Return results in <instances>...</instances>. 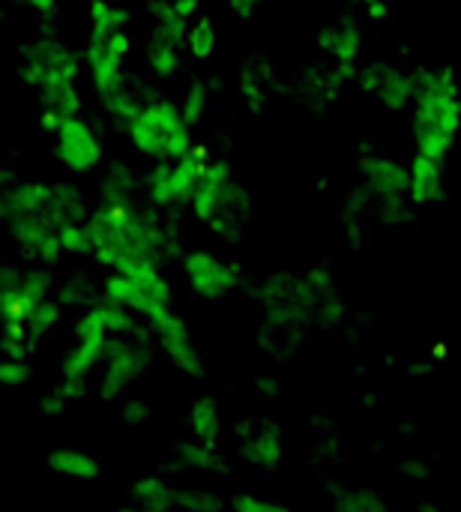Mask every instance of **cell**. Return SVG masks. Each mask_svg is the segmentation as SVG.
<instances>
[{
	"instance_id": "cell-1",
	"label": "cell",
	"mask_w": 461,
	"mask_h": 512,
	"mask_svg": "<svg viewBox=\"0 0 461 512\" xmlns=\"http://www.w3.org/2000/svg\"><path fill=\"white\" fill-rule=\"evenodd\" d=\"M90 234V255L117 270L135 273L144 267H159V237L144 216L132 210L129 201L102 198V204L84 219Z\"/></svg>"
},
{
	"instance_id": "cell-2",
	"label": "cell",
	"mask_w": 461,
	"mask_h": 512,
	"mask_svg": "<svg viewBox=\"0 0 461 512\" xmlns=\"http://www.w3.org/2000/svg\"><path fill=\"white\" fill-rule=\"evenodd\" d=\"M414 135L417 153L432 159H447L461 132V96L450 75H429L414 93Z\"/></svg>"
},
{
	"instance_id": "cell-3",
	"label": "cell",
	"mask_w": 461,
	"mask_h": 512,
	"mask_svg": "<svg viewBox=\"0 0 461 512\" xmlns=\"http://www.w3.org/2000/svg\"><path fill=\"white\" fill-rule=\"evenodd\" d=\"M126 135L141 156L156 162L183 159L195 147L189 135V120L183 117V108L174 105L171 99L144 102L126 123Z\"/></svg>"
},
{
	"instance_id": "cell-4",
	"label": "cell",
	"mask_w": 461,
	"mask_h": 512,
	"mask_svg": "<svg viewBox=\"0 0 461 512\" xmlns=\"http://www.w3.org/2000/svg\"><path fill=\"white\" fill-rule=\"evenodd\" d=\"M192 213L210 225L213 231L231 237V228L243 222L246 213V192L234 180L231 168L225 162H207L198 180V189L192 195Z\"/></svg>"
},
{
	"instance_id": "cell-5",
	"label": "cell",
	"mask_w": 461,
	"mask_h": 512,
	"mask_svg": "<svg viewBox=\"0 0 461 512\" xmlns=\"http://www.w3.org/2000/svg\"><path fill=\"white\" fill-rule=\"evenodd\" d=\"M132 51V39L123 30L114 33H102V30H90L87 48H84V60L90 69V81L93 90L99 93V99L105 102L111 93H117L123 87V63Z\"/></svg>"
},
{
	"instance_id": "cell-6",
	"label": "cell",
	"mask_w": 461,
	"mask_h": 512,
	"mask_svg": "<svg viewBox=\"0 0 461 512\" xmlns=\"http://www.w3.org/2000/svg\"><path fill=\"white\" fill-rule=\"evenodd\" d=\"M204 165H207V150L204 147H192V153L183 156V159L159 162V168H153L150 177H147L150 201L159 204V207L189 204L195 189H198Z\"/></svg>"
},
{
	"instance_id": "cell-7",
	"label": "cell",
	"mask_w": 461,
	"mask_h": 512,
	"mask_svg": "<svg viewBox=\"0 0 461 512\" xmlns=\"http://www.w3.org/2000/svg\"><path fill=\"white\" fill-rule=\"evenodd\" d=\"M105 348H108V324L102 312L90 306L72 330V345L60 354L63 378L84 381L96 369V363L105 357Z\"/></svg>"
},
{
	"instance_id": "cell-8",
	"label": "cell",
	"mask_w": 461,
	"mask_h": 512,
	"mask_svg": "<svg viewBox=\"0 0 461 512\" xmlns=\"http://www.w3.org/2000/svg\"><path fill=\"white\" fill-rule=\"evenodd\" d=\"M54 153L57 162L72 174H90L102 162V141L93 132V126L78 114L54 129Z\"/></svg>"
},
{
	"instance_id": "cell-9",
	"label": "cell",
	"mask_w": 461,
	"mask_h": 512,
	"mask_svg": "<svg viewBox=\"0 0 461 512\" xmlns=\"http://www.w3.org/2000/svg\"><path fill=\"white\" fill-rule=\"evenodd\" d=\"M183 276L201 300H225L237 288V270L207 249H195L183 258Z\"/></svg>"
},
{
	"instance_id": "cell-10",
	"label": "cell",
	"mask_w": 461,
	"mask_h": 512,
	"mask_svg": "<svg viewBox=\"0 0 461 512\" xmlns=\"http://www.w3.org/2000/svg\"><path fill=\"white\" fill-rule=\"evenodd\" d=\"M78 69H81V60H78V54L66 45V42H60V39H54V36H42V39H36L30 48H27V57H24V69H21V75H24V81L30 84V87H36L39 81H45V78H78Z\"/></svg>"
},
{
	"instance_id": "cell-11",
	"label": "cell",
	"mask_w": 461,
	"mask_h": 512,
	"mask_svg": "<svg viewBox=\"0 0 461 512\" xmlns=\"http://www.w3.org/2000/svg\"><path fill=\"white\" fill-rule=\"evenodd\" d=\"M153 330L159 333V342H162L165 357H168L183 375L201 378V375L207 372V369H204V360H201V354H198V348H195V342H192V336H189V327H186V321H183L177 312H171L168 318L156 321Z\"/></svg>"
},
{
	"instance_id": "cell-12",
	"label": "cell",
	"mask_w": 461,
	"mask_h": 512,
	"mask_svg": "<svg viewBox=\"0 0 461 512\" xmlns=\"http://www.w3.org/2000/svg\"><path fill=\"white\" fill-rule=\"evenodd\" d=\"M108 354V372L102 381V396L111 399L117 393H123L129 384H135L141 378V372L150 366V354L144 345H132V342H111L105 348Z\"/></svg>"
},
{
	"instance_id": "cell-13",
	"label": "cell",
	"mask_w": 461,
	"mask_h": 512,
	"mask_svg": "<svg viewBox=\"0 0 461 512\" xmlns=\"http://www.w3.org/2000/svg\"><path fill=\"white\" fill-rule=\"evenodd\" d=\"M36 93H39V108H42L39 120L48 132H54L63 120L81 114V96L72 78H57V75L45 78L36 84Z\"/></svg>"
},
{
	"instance_id": "cell-14",
	"label": "cell",
	"mask_w": 461,
	"mask_h": 512,
	"mask_svg": "<svg viewBox=\"0 0 461 512\" xmlns=\"http://www.w3.org/2000/svg\"><path fill=\"white\" fill-rule=\"evenodd\" d=\"M444 189V162L414 153V162L408 168V192L417 204H429Z\"/></svg>"
},
{
	"instance_id": "cell-15",
	"label": "cell",
	"mask_w": 461,
	"mask_h": 512,
	"mask_svg": "<svg viewBox=\"0 0 461 512\" xmlns=\"http://www.w3.org/2000/svg\"><path fill=\"white\" fill-rule=\"evenodd\" d=\"M48 471L54 474H63L69 480H78V483H96L102 477V465L96 456L84 453V450H75V447H57L48 453L45 459Z\"/></svg>"
},
{
	"instance_id": "cell-16",
	"label": "cell",
	"mask_w": 461,
	"mask_h": 512,
	"mask_svg": "<svg viewBox=\"0 0 461 512\" xmlns=\"http://www.w3.org/2000/svg\"><path fill=\"white\" fill-rule=\"evenodd\" d=\"M54 186L48 183H36V180H24L9 186L6 192V219L9 216H36V213H48Z\"/></svg>"
},
{
	"instance_id": "cell-17",
	"label": "cell",
	"mask_w": 461,
	"mask_h": 512,
	"mask_svg": "<svg viewBox=\"0 0 461 512\" xmlns=\"http://www.w3.org/2000/svg\"><path fill=\"white\" fill-rule=\"evenodd\" d=\"M369 78H375V84H369V90H372L387 108H402V105H408V102L414 99V93H417V84H414L405 72H399V69L378 66V69L369 72Z\"/></svg>"
},
{
	"instance_id": "cell-18",
	"label": "cell",
	"mask_w": 461,
	"mask_h": 512,
	"mask_svg": "<svg viewBox=\"0 0 461 512\" xmlns=\"http://www.w3.org/2000/svg\"><path fill=\"white\" fill-rule=\"evenodd\" d=\"M189 432L198 444H216L222 435V408L213 396H201L189 405L186 414Z\"/></svg>"
},
{
	"instance_id": "cell-19",
	"label": "cell",
	"mask_w": 461,
	"mask_h": 512,
	"mask_svg": "<svg viewBox=\"0 0 461 512\" xmlns=\"http://www.w3.org/2000/svg\"><path fill=\"white\" fill-rule=\"evenodd\" d=\"M321 42H324V48H327L336 60L348 63V60L357 57V51H360V45H363V33H360V27H357L354 21H336V24H330V27L324 30Z\"/></svg>"
},
{
	"instance_id": "cell-20",
	"label": "cell",
	"mask_w": 461,
	"mask_h": 512,
	"mask_svg": "<svg viewBox=\"0 0 461 512\" xmlns=\"http://www.w3.org/2000/svg\"><path fill=\"white\" fill-rule=\"evenodd\" d=\"M129 495L144 510H171V507H177V492L168 483H162L159 477H138V480H132Z\"/></svg>"
},
{
	"instance_id": "cell-21",
	"label": "cell",
	"mask_w": 461,
	"mask_h": 512,
	"mask_svg": "<svg viewBox=\"0 0 461 512\" xmlns=\"http://www.w3.org/2000/svg\"><path fill=\"white\" fill-rule=\"evenodd\" d=\"M147 63L159 78H174L180 72V42H171V39L153 33V39L147 45Z\"/></svg>"
},
{
	"instance_id": "cell-22",
	"label": "cell",
	"mask_w": 461,
	"mask_h": 512,
	"mask_svg": "<svg viewBox=\"0 0 461 512\" xmlns=\"http://www.w3.org/2000/svg\"><path fill=\"white\" fill-rule=\"evenodd\" d=\"M60 318H63V312H60V303L57 300H42V303H36L30 312H27V318H24V327H27V336L33 339V345L36 342H42L57 324H60Z\"/></svg>"
},
{
	"instance_id": "cell-23",
	"label": "cell",
	"mask_w": 461,
	"mask_h": 512,
	"mask_svg": "<svg viewBox=\"0 0 461 512\" xmlns=\"http://www.w3.org/2000/svg\"><path fill=\"white\" fill-rule=\"evenodd\" d=\"M84 381H72V378H63V384L60 387H54V390H48L42 399H39V408L48 414V417H57V414H63L66 408H72L75 402H81L84 399Z\"/></svg>"
},
{
	"instance_id": "cell-24",
	"label": "cell",
	"mask_w": 461,
	"mask_h": 512,
	"mask_svg": "<svg viewBox=\"0 0 461 512\" xmlns=\"http://www.w3.org/2000/svg\"><path fill=\"white\" fill-rule=\"evenodd\" d=\"M369 174H372V186L384 195H399L408 189V171L390 159H375Z\"/></svg>"
},
{
	"instance_id": "cell-25",
	"label": "cell",
	"mask_w": 461,
	"mask_h": 512,
	"mask_svg": "<svg viewBox=\"0 0 461 512\" xmlns=\"http://www.w3.org/2000/svg\"><path fill=\"white\" fill-rule=\"evenodd\" d=\"M186 45H189V54L195 60H210L213 51H216V24L213 18H198L189 30H186Z\"/></svg>"
},
{
	"instance_id": "cell-26",
	"label": "cell",
	"mask_w": 461,
	"mask_h": 512,
	"mask_svg": "<svg viewBox=\"0 0 461 512\" xmlns=\"http://www.w3.org/2000/svg\"><path fill=\"white\" fill-rule=\"evenodd\" d=\"M102 297L96 294L93 282L84 273H72L63 285H60V303L63 306H96Z\"/></svg>"
},
{
	"instance_id": "cell-27",
	"label": "cell",
	"mask_w": 461,
	"mask_h": 512,
	"mask_svg": "<svg viewBox=\"0 0 461 512\" xmlns=\"http://www.w3.org/2000/svg\"><path fill=\"white\" fill-rule=\"evenodd\" d=\"M246 456L258 462L261 468H276V462L282 459V435L270 432V435H258L246 441Z\"/></svg>"
},
{
	"instance_id": "cell-28",
	"label": "cell",
	"mask_w": 461,
	"mask_h": 512,
	"mask_svg": "<svg viewBox=\"0 0 461 512\" xmlns=\"http://www.w3.org/2000/svg\"><path fill=\"white\" fill-rule=\"evenodd\" d=\"M18 285H21V270H15L12 264L0 261V321H9L15 312V297H18Z\"/></svg>"
},
{
	"instance_id": "cell-29",
	"label": "cell",
	"mask_w": 461,
	"mask_h": 512,
	"mask_svg": "<svg viewBox=\"0 0 461 512\" xmlns=\"http://www.w3.org/2000/svg\"><path fill=\"white\" fill-rule=\"evenodd\" d=\"M30 378H33V369L27 366L24 357H9V354L0 357V387L18 390V387H24Z\"/></svg>"
},
{
	"instance_id": "cell-30",
	"label": "cell",
	"mask_w": 461,
	"mask_h": 512,
	"mask_svg": "<svg viewBox=\"0 0 461 512\" xmlns=\"http://www.w3.org/2000/svg\"><path fill=\"white\" fill-rule=\"evenodd\" d=\"M204 111H207V87H204V84H192V87L186 90V96H183V117H186L189 126H192V123L201 120Z\"/></svg>"
},
{
	"instance_id": "cell-31",
	"label": "cell",
	"mask_w": 461,
	"mask_h": 512,
	"mask_svg": "<svg viewBox=\"0 0 461 512\" xmlns=\"http://www.w3.org/2000/svg\"><path fill=\"white\" fill-rule=\"evenodd\" d=\"M228 504H231V507H237V510H279V504H273V501H261V498H252V495H237V498H231Z\"/></svg>"
},
{
	"instance_id": "cell-32",
	"label": "cell",
	"mask_w": 461,
	"mask_h": 512,
	"mask_svg": "<svg viewBox=\"0 0 461 512\" xmlns=\"http://www.w3.org/2000/svg\"><path fill=\"white\" fill-rule=\"evenodd\" d=\"M270 0H228V6L240 15V18H252L261 6H267Z\"/></svg>"
},
{
	"instance_id": "cell-33",
	"label": "cell",
	"mask_w": 461,
	"mask_h": 512,
	"mask_svg": "<svg viewBox=\"0 0 461 512\" xmlns=\"http://www.w3.org/2000/svg\"><path fill=\"white\" fill-rule=\"evenodd\" d=\"M15 3L30 12H39V15H51L57 9V0H15Z\"/></svg>"
},
{
	"instance_id": "cell-34",
	"label": "cell",
	"mask_w": 461,
	"mask_h": 512,
	"mask_svg": "<svg viewBox=\"0 0 461 512\" xmlns=\"http://www.w3.org/2000/svg\"><path fill=\"white\" fill-rule=\"evenodd\" d=\"M0 24H3V6H0Z\"/></svg>"
}]
</instances>
